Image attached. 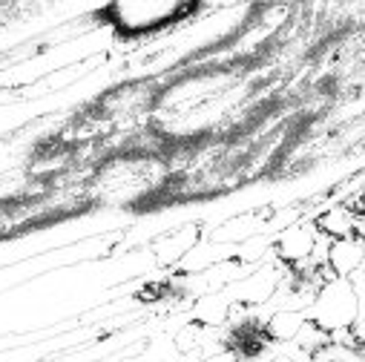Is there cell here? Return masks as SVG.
I'll list each match as a JSON object with an SVG mask.
<instances>
[{
    "label": "cell",
    "mask_w": 365,
    "mask_h": 362,
    "mask_svg": "<svg viewBox=\"0 0 365 362\" xmlns=\"http://www.w3.org/2000/svg\"><path fill=\"white\" fill-rule=\"evenodd\" d=\"M359 314V288H354L351 279H328L314 296L308 325L325 336H334L342 333Z\"/></svg>",
    "instance_id": "1"
},
{
    "label": "cell",
    "mask_w": 365,
    "mask_h": 362,
    "mask_svg": "<svg viewBox=\"0 0 365 362\" xmlns=\"http://www.w3.org/2000/svg\"><path fill=\"white\" fill-rule=\"evenodd\" d=\"M175 12H178V6H173V4H115L107 9V15H113L115 29H121L127 35L158 29L161 24L173 21Z\"/></svg>",
    "instance_id": "2"
},
{
    "label": "cell",
    "mask_w": 365,
    "mask_h": 362,
    "mask_svg": "<svg viewBox=\"0 0 365 362\" xmlns=\"http://www.w3.org/2000/svg\"><path fill=\"white\" fill-rule=\"evenodd\" d=\"M317 244H319V233L314 230V224L311 222H294L277 236V242H273V253H277V259L282 264L297 267V264H302L314 256Z\"/></svg>",
    "instance_id": "3"
},
{
    "label": "cell",
    "mask_w": 365,
    "mask_h": 362,
    "mask_svg": "<svg viewBox=\"0 0 365 362\" xmlns=\"http://www.w3.org/2000/svg\"><path fill=\"white\" fill-rule=\"evenodd\" d=\"M202 224L199 222H190V224H181L175 230H167L164 236L155 239L153 244V253H155V262L164 264V267H173L178 262H185L199 244H202Z\"/></svg>",
    "instance_id": "4"
},
{
    "label": "cell",
    "mask_w": 365,
    "mask_h": 362,
    "mask_svg": "<svg viewBox=\"0 0 365 362\" xmlns=\"http://www.w3.org/2000/svg\"><path fill=\"white\" fill-rule=\"evenodd\" d=\"M279 282H282L279 270L270 267V264H264V267L250 270L247 276H242V279L236 282V288L230 291V296H233V302H239V305L256 308V305H264V302H270L273 296H277Z\"/></svg>",
    "instance_id": "5"
},
{
    "label": "cell",
    "mask_w": 365,
    "mask_h": 362,
    "mask_svg": "<svg viewBox=\"0 0 365 362\" xmlns=\"http://www.w3.org/2000/svg\"><path fill=\"white\" fill-rule=\"evenodd\" d=\"M314 230L322 233V236H331V242L359 239L362 236V216L348 210V205H336V207H328L325 213L317 216Z\"/></svg>",
    "instance_id": "6"
},
{
    "label": "cell",
    "mask_w": 365,
    "mask_h": 362,
    "mask_svg": "<svg viewBox=\"0 0 365 362\" xmlns=\"http://www.w3.org/2000/svg\"><path fill=\"white\" fill-rule=\"evenodd\" d=\"M325 264L334 279H354L356 274H362V242L359 239L331 242L325 253Z\"/></svg>",
    "instance_id": "7"
},
{
    "label": "cell",
    "mask_w": 365,
    "mask_h": 362,
    "mask_svg": "<svg viewBox=\"0 0 365 362\" xmlns=\"http://www.w3.org/2000/svg\"><path fill=\"white\" fill-rule=\"evenodd\" d=\"M233 296L225 291H207L205 296H199V302L193 305V322L202 328H222L230 322L233 314Z\"/></svg>",
    "instance_id": "8"
},
{
    "label": "cell",
    "mask_w": 365,
    "mask_h": 362,
    "mask_svg": "<svg viewBox=\"0 0 365 362\" xmlns=\"http://www.w3.org/2000/svg\"><path fill=\"white\" fill-rule=\"evenodd\" d=\"M305 328H308V316L294 308H282L277 314H270V319L262 325L267 342H294Z\"/></svg>",
    "instance_id": "9"
},
{
    "label": "cell",
    "mask_w": 365,
    "mask_h": 362,
    "mask_svg": "<svg viewBox=\"0 0 365 362\" xmlns=\"http://www.w3.org/2000/svg\"><path fill=\"white\" fill-rule=\"evenodd\" d=\"M264 345H267V336H264L262 325L247 322V325L233 328L230 342H227V351H233L239 359H253V356H259L264 351Z\"/></svg>",
    "instance_id": "10"
},
{
    "label": "cell",
    "mask_w": 365,
    "mask_h": 362,
    "mask_svg": "<svg viewBox=\"0 0 365 362\" xmlns=\"http://www.w3.org/2000/svg\"><path fill=\"white\" fill-rule=\"evenodd\" d=\"M207 328H202V325H196V322H187V325H181L178 331H175V336H173V345H175V351L181 353V356H193V353H199V351H205V345H207Z\"/></svg>",
    "instance_id": "11"
},
{
    "label": "cell",
    "mask_w": 365,
    "mask_h": 362,
    "mask_svg": "<svg viewBox=\"0 0 365 362\" xmlns=\"http://www.w3.org/2000/svg\"><path fill=\"white\" fill-rule=\"evenodd\" d=\"M205 362H239V356H236L233 351H227V348H225V351H219V353H210Z\"/></svg>",
    "instance_id": "12"
},
{
    "label": "cell",
    "mask_w": 365,
    "mask_h": 362,
    "mask_svg": "<svg viewBox=\"0 0 365 362\" xmlns=\"http://www.w3.org/2000/svg\"><path fill=\"white\" fill-rule=\"evenodd\" d=\"M267 362H299V359H294V356H285V353H279V356H273V359H267Z\"/></svg>",
    "instance_id": "13"
},
{
    "label": "cell",
    "mask_w": 365,
    "mask_h": 362,
    "mask_svg": "<svg viewBox=\"0 0 365 362\" xmlns=\"http://www.w3.org/2000/svg\"><path fill=\"white\" fill-rule=\"evenodd\" d=\"M328 362H351V359H328Z\"/></svg>",
    "instance_id": "14"
}]
</instances>
